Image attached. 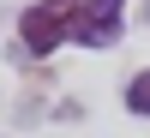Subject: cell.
<instances>
[{
	"label": "cell",
	"instance_id": "1",
	"mask_svg": "<svg viewBox=\"0 0 150 138\" xmlns=\"http://www.w3.org/2000/svg\"><path fill=\"white\" fill-rule=\"evenodd\" d=\"M78 6H84V0H36V6L18 18V42L30 48V54H54L60 42H72Z\"/></svg>",
	"mask_w": 150,
	"mask_h": 138
},
{
	"label": "cell",
	"instance_id": "2",
	"mask_svg": "<svg viewBox=\"0 0 150 138\" xmlns=\"http://www.w3.org/2000/svg\"><path fill=\"white\" fill-rule=\"evenodd\" d=\"M120 12H126V0H84L78 18H72V42L78 48H114L120 42Z\"/></svg>",
	"mask_w": 150,
	"mask_h": 138
},
{
	"label": "cell",
	"instance_id": "3",
	"mask_svg": "<svg viewBox=\"0 0 150 138\" xmlns=\"http://www.w3.org/2000/svg\"><path fill=\"white\" fill-rule=\"evenodd\" d=\"M126 108H132V114H150V66L132 72V84H126Z\"/></svg>",
	"mask_w": 150,
	"mask_h": 138
}]
</instances>
